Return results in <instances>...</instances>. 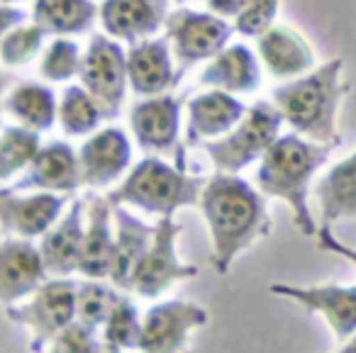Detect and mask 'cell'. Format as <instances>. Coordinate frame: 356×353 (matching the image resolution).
I'll use <instances>...</instances> for the list:
<instances>
[{"label":"cell","mask_w":356,"mask_h":353,"mask_svg":"<svg viewBox=\"0 0 356 353\" xmlns=\"http://www.w3.org/2000/svg\"><path fill=\"white\" fill-rule=\"evenodd\" d=\"M198 207L210 236V263L220 275H227L234 261L273 227L266 197L239 173L210 176Z\"/></svg>","instance_id":"obj_1"},{"label":"cell","mask_w":356,"mask_h":353,"mask_svg":"<svg viewBox=\"0 0 356 353\" xmlns=\"http://www.w3.org/2000/svg\"><path fill=\"white\" fill-rule=\"evenodd\" d=\"M337 144H317L300 134H281L261 156L254 186L264 197L286 202L293 224L305 236H317V222L310 212V186L315 173L327 163Z\"/></svg>","instance_id":"obj_2"},{"label":"cell","mask_w":356,"mask_h":353,"mask_svg":"<svg viewBox=\"0 0 356 353\" xmlns=\"http://www.w3.org/2000/svg\"><path fill=\"white\" fill-rule=\"evenodd\" d=\"M341 71L344 59H332L273 88L271 103L281 110L283 122L291 124L293 132L310 142L339 147L341 134L337 117L349 93Z\"/></svg>","instance_id":"obj_3"},{"label":"cell","mask_w":356,"mask_h":353,"mask_svg":"<svg viewBox=\"0 0 356 353\" xmlns=\"http://www.w3.org/2000/svg\"><path fill=\"white\" fill-rule=\"evenodd\" d=\"M205 181L208 178L193 176L178 163H168L161 156L147 154L105 195L113 205H124L161 220L173 217L186 207H198Z\"/></svg>","instance_id":"obj_4"},{"label":"cell","mask_w":356,"mask_h":353,"mask_svg":"<svg viewBox=\"0 0 356 353\" xmlns=\"http://www.w3.org/2000/svg\"><path fill=\"white\" fill-rule=\"evenodd\" d=\"M281 110L271 100H257L227 134L205 142L200 149L208 154L218 173H242L261 161L268 147L281 137Z\"/></svg>","instance_id":"obj_5"},{"label":"cell","mask_w":356,"mask_h":353,"mask_svg":"<svg viewBox=\"0 0 356 353\" xmlns=\"http://www.w3.org/2000/svg\"><path fill=\"white\" fill-rule=\"evenodd\" d=\"M6 317L30 331V351L42 353L76 322V280L47 278L27 299L6 307Z\"/></svg>","instance_id":"obj_6"},{"label":"cell","mask_w":356,"mask_h":353,"mask_svg":"<svg viewBox=\"0 0 356 353\" xmlns=\"http://www.w3.org/2000/svg\"><path fill=\"white\" fill-rule=\"evenodd\" d=\"M154 239L144 256L139 258L137 268L129 280V293L139 297L156 299L166 290H171L181 280H188L198 275V268L184 263L178 256V236L181 224L173 217H161L154 222Z\"/></svg>","instance_id":"obj_7"},{"label":"cell","mask_w":356,"mask_h":353,"mask_svg":"<svg viewBox=\"0 0 356 353\" xmlns=\"http://www.w3.org/2000/svg\"><path fill=\"white\" fill-rule=\"evenodd\" d=\"M163 30L181 74L200 61H210L220 49L229 44V37H232V25L225 17H218L210 10L203 13L191 8H178L168 13Z\"/></svg>","instance_id":"obj_8"},{"label":"cell","mask_w":356,"mask_h":353,"mask_svg":"<svg viewBox=\"0 0 356 353\" xmlns=\"http://www.w3.org/2000/svg\"><path fill=\"white\" fill-rule=\"evenodd\" d=\"M81 85L93 95L103 108L105 117L115 120L127 98V51L118 40L95 35L81 61Z\"/></svg>","instance_id":"obj_9"},{"label":"cell","mask_w":356,"mask_h":353,"mask_svg":"<svg viewBox=\"0 0 356 353\" xmlns=\"http://www.w3.org/2000/svg\"><path fill=\"white\" fill-rule=\"evenodd\" d=\"M208 324L203 304L188 299H161L142 314L139 353H186L191 336Z\"/></svg>","instance_id":"obj_10"},{"label":"cell","mask_w":356,"mask_h":353,"mask_svg":"<svg viewBox=\"0 0 356 353\" xmlns=\"http://www.w3.org/2000/svg\"><path fill=\"white\" fill-rule=\"evenodd\" d=\"M181 100L171 93L144 98L129 110V129L142 151L152 156H176L178 166L186 168L181 142Z\"/></svg>","instance_id":"obj_11"},{"label":"cell","mask_w":356,"mask_h":353,"mask_svg":"<svg viewBox=\"0 0 356 353\" xmlns=\"http://www.w3.org/2000/svg\"><path fill=\"white\" fill-rule=\"evenodd\" d=\"M81 183L90 190L118 186L132 168V142L122 127H103L86 137L79 149Z\"/></svg>","instance_id":"obj_12"},{"label":"cell","mask_w":356,"mask_h":353,"mask_svg":"<svg viewBox=\"0 0 356 353\" xmlns=\"http://www.w3.org/2000/svg\"><path fill=\"white\" fill-rule=\"evenodd\" d=\"M268 293L298 302L307 312L320 314L330 324L337 341H346L356 334V285H291L273 283Z\"/></svg>","instance_id":"obj_13"},{"label":"cell","mask_w":356,"mask_h":353,"mask_svg":"<svg viewBox=\"0 0 356 353\" xmlns=\"http://www.w3.org/2000/svg\"><path fill=\"white\" fill-rule=\"evenodd\" d=\"M69 205V195L42 190L0 188V229L8 236L40 239L61 217Z\"/></svg>","instance_id":"obj_14"},{"label":"cell","mask_w":356,"mask_h":353,"mask_svg":"<svg viewBox=\"0 0 356 353\" xmlns=\"http://www.w3.org/2000/svg\"><path fill=\"white\" fill-rule=\"evenodd\" d=\"M49 278L40 246L32 239H0V304L10 307L27 299Z\"/></svg>","instance_id":"obj_15"},{"label":"cell","mask_w":356,"mask_h":353,"mask_svg":"<svg viewBox=\"0 0 356 353\" xmlns=\"http://www.w3.org/2000/svg\"><path fill=\"white\" fill-rule=\"evenodd\" d=\"M173 61L176 59L166 37L134 42L127 49V79L132 93L142 98L171 93L181 79V69H176Z\"/></svg>","instance_id":"obj_16"},{"label":"cell","mask_w":356,"mask_h":353,"mask_svg":"<svg viewBox=\"0 0 356 353\" xmlns=\"http://www.w3.org/2000/svg\"><path fill=\"white\" fill-rule=\"evenodd\" d=\"M86 236V200L66 205L61 217L40 236V254L49 278H71L79 273Z\"/></svg>","instance_id":"obj_17"},{"label":"cell","mask_w":356,"mask_h":353,"mask_svg":"<svg viewBox=\"0 0 356 353\" xmlns=\"http://www.w3.org/2000/svg\"><path fill=\"white\" fill-rule=\"evenodd\" d=\"M81 183L79 151L69 142H47L35 154L27 171L15 181L17 190H42L56 195H74Z\"/></svg>","instance_id":"obj_18"},{"label":"cell","mask_w":356,"mask_h":353,"mask_svg":"<svg viewBox=\"0 0 356 353\" xmlns=\"http://www.w3.org/2000/svg\"><path fill=\"white\" fill-rule=\"evenodd\" d=\"M247 113V105L232 93L208 88L186 103V144L203 147L205 142L227 134Z\"/></svg>","instance_id":"obj_19"},{"label":"cell","mask_w":356,"mask_h":353,"mask_svg":"<svg viewBox=\"0 0 356 353\" xmlns=\"http://www.w3.org/2000/svg\"><path fill=\"white\" fill-rule=\"evenodd\" d=\"M168 17V0H103L98 20L105 35L118 42H142L154 37Z\"/></svg>","instance_id":"obj_20"},{"label":"cell","mask_w":356,"mask_h":353,"mask_svg":"<svg viewBox=\"0 0 356 353\" xmlns=\"http://www.w3.org/2000/svg\"><path fill=\"white\" fill-rule=\"evenodd\" d=\"M257 51L266 71L278 81H291L315 69V49L298 30L273 25L257 37Z\"/></svg>","instance_id":"obj_21"},{"label":"cell","mask_w":356,"mask_h":353,"mask_svg":"<svg viewBox=\"0 0 356 353\" xmlns=\"http://www.w3.org/2000/svg\"><path fill=\"white\" fill-rule=\"evenodd\" d=\"M115 222V246H113V263H110L108 280L118 285L120 290L129 293V280L137 268L139 258L149 249L154 239V227L134 215V210L124 205H113Z\"/></svg>","instance_id":"obj_22"},{"label":"cell","mask_w":356,"mask_h":353,"mask_svg":"<svg viewBox=\"0 0 356 353\" xmlns=\"http://www.w3.org/2000/svg\"><path fill=\"white\" fill-rule=\"evenodd\" d=\"M200 83L232 95H252L261 88V66L247 44H227L205 64Z\"/></svg>","instance_id":"obj_23"},{"label":"cell","mask_w":356,"mask_h":353,"mask_svg":"<svg viewBox=\"0 0 356 353\" xmlns=\"http://www.w3.org/2000/svg\"><path fill=\"white\" fill-rule=\"evenodd\" d=\"M115 246L113 202L108 195L86 200V236L79 261V275L83 278H105L110 275Z\"/></svg>","instance_id":"obj_24"},{"label":"cell","mask_w":356,"mask_h":353,"mask_svg":"<svg viewBox=\"0 0 356 353\" xmlns=\"http://www.w3.org/2000/svg\"><path fill=\"white\" fill-rule=\"evenodd\" d=\"M320 202V227L356 220V151L337 161L315 188Z\"/></svg>","instance_id":"obj_25"},{"label":"cell","mask_w":356,"mask_h":353,"mask_svg":"<svg viewBox=\"0 0 356 353\" xmlns=\"http://www.w3.org/2000/svg\"><path fill=\"white\" fill-rule=\"evenodd\" d=\"M56 100L54 90L47 83L37 81H22L15 88L8 90L3 100V113H8L17 124L32 129V132H49L56 124Z\"/></svg>","instance_id":"obj_26"},{"label":"cell","mask_w":356,"mask_h":353,"mask_svg":"<svg viewBox=\"0 0 356 353\" xmlns=\"http://www.w3.org/2000/svg\"><path fill=\"white\" fill-rule=\"evenodd\" d=\"M98 6L93 0H32V22L47 35L71 37L93 27Z\"/></svg>","instance_id":"obj_27"},{"label":"cell","mask_w":356,"mask_h":353,"mask_svg":"<svg viewBox=\"0 0 356 353\" xmlns=\"http://www.w3.org/2000/svg\"><path fill=\"white\" fill-rule=\"evenodd\" d=\"M139 336H142V312L134 304L132 295L122 290L105 324L100 327V341L105 353H134L139 348Z\"/></svg>","instance_id":"obj_28"},{"label":"cell","mask_w":356,"mask_h":353,"mask_svg":"<svg viewBox=\"0 0 356 353\" xmlns=\"http://www.w3.org/2000/svg\"><path fill=\"white\" fill-rule=\"evenodd\" d=\"M105 113L100 103L83 88V85H69L59 98L56 122L66 137H88L105 122Z\"/></svg>","instance_id":"obj_29"},{"label":"cell","mask_w":356,"mask_h":353,"mask_svg":"<svg viewBox=\"0 0 356 353\" xmlns=\"http://www.w3.org/2000/svg\"><path fill=\"white\" fill-rule=\"evenodd\" d=\"M40 147V132H32L22 124H10L3 129L0 132V183L17 181L27 171Z\"/></svg>","instance_id":"obj_30"},{"label":"cell","mask_w":356,"mask_h":353,"mask_svg":"<svg viewBox=\"0 0 356 353\" xmlns=\"http://www.w3.org/2000/svg\"><path fill=\"white\" fill-rule=\"evenodd\" d=\"M120 293L122 290L105 278L79 280L76 283V319L100 334V327L108 319L110 309L115 307Z\"/></svg>","instance_id":"obj_31"},{"label":"cell","mask_w":356,"mask_h":353,"mask_svg":"<svg viewBox=\"0 0 356 353\" xmlns=\"http://www.w3.org/2000/svg\"><path fill=\"white\" fill-rule=\"evenodd\" d=\"M81 47L71 37H54L40 54V76L47 83H66L81 74Z\"/></svg>","instance_id":"obj_32"},{"label":"cell","mask_w":356,"mask_h":353,"mask_svg":"<svg viewBox=\"0 0 356 353\" xmlns=\"http://www.w3.org/2000/svg\"><path fill=\"white\" fill-rule=\"evenodd\" d=\"M44 37L47 32L42 30L37 22H22L15 30H10L3 42H0V64L10 66V69H20L35 61L44 49Z\"/></svg>","instance_id":"obj_33"},{"label":"cell","mask_w":356,"mask_h":353,"mask_svg":"<svg viewBox=\"0 0 356 353\" xmlns=\"http://www.w3.org/2000/svg\"><path fill=\"white\" fill-rule=\"evenodd\" d=\"M278 6L281 0H247L237 17H234V32L242 37H259L276 25Z\"/></svg>","instance_id":"obj_34"},{"label":"cell","mask_w":356,"mask_h":353,"mask_svg":"<svg viewBox=\"0 0 356 353\" xmlns=\"http://www.w3.org/2000/svg\"><path fill=\"white\" fill-rule=\"evenodd\" d=\"M42 353H105L100 334L76 319Z\"/></svg>","instance_id":"obj_35"},{"label":"cell","mask_w":356,"mask_h":353,"mask_svg":"<svg viewBox=\"0 0 356 353\" xmlns=\"http://www.w3.org/2000/svg\"><path fill=\"white\" fill-rule=\"evenodd\" d=\"M317 244H320V249L341 256V258H346L349 263L356 265V246H349V244H344V241H339L332 234L330 227H320V229H317Z\"/></svg>","instance_id":"obj_36"},{"label":"cell","mask_w":356,"mask_h":353,"mask_svg":"<svg viewBox=\"0 0 356 353\" xmlns=\"http://www.w3.org/2000/svg\"><path fill=\"white\" fill-rule=\"evenodd\" d=\"M27 20L25 10L20 6H0V42L10 30H15L17 25Z\"/></svg>","instance_id":"obj_37"},{"label":"cell","mask_w":356,"mask_h":353,"mask_svg":"<svg viewBox=\"0 0 356 353\" xmlns=\"http://www.w3.org/2000/svg\"><path fill=\"white\" fill-rule=\"evenodd\" d=\"M205 6H208V10L215 13L218 17H225V20L232 17L234 20V17L242 13V8L247 6V0H208Z\"/></svg>","instance_id":"obj_38"},{"label":"cell","mask_w":356,"mask_h":353,"mask_svg":"<svg viewBox=\"0 0 356 353\" xmlns=\"http://www.w3.org/2000/svg\"><path fill=\"white\" fill-rule=\"evenodd\" d=\"M334 353H356V334L346 338V341H341V348H337Z\"/></svg>","instance_id":"obj_39"},{"label":"cell","mask_w":356,"mask_h":353,"mask_svg":"<svg viewBox=\"0 0 356 353\" xmlns=\"http://www.w3.org/2000/svg\"><path fill=\"white\" fill-rule=\"evenodd\" d=\"M6 90H8V76L0 74V117H3V100H6Z\"/></svg>","instance_id":"obj_40"},{"label":"cell","mask_w":356,"mask_h":353,"mask_svg":"<svg viewBox=\"0 0 356 353\" xmlns=\"http://www.w3.org/2000/svg\"><path fill=\"white\" fill-rule=\"evenodd\" d=\"M15 3H22V0H0V6H15Z\"/></svg>","instance_id":"obj_41"},{"label":"cell","mask_w":356,"mask_h":353,"mask_svg":"<svg viewBox=\"0 0 356 353\" xmlns=\"http://www.w3.org/2000/svg\"><path fill=\"white\" fill-rule=\"evenodd\" d=\"M176 3H193V0H176Z\"/></svg>","instance_id":"obj_42"},{"label":"cell","mask_w":356,"mask_h":353,"mask_svg":"<svg viewBox=\"0 0 356 353\" xmlns=\"http://www.w3.org/2000/svg\"><path fill=\"white\" fill-rule=\"evenodd\" d=\"M137 353H139V351H137Z\"/></svg>","instance_id":"obj_43"}]
</instances>
